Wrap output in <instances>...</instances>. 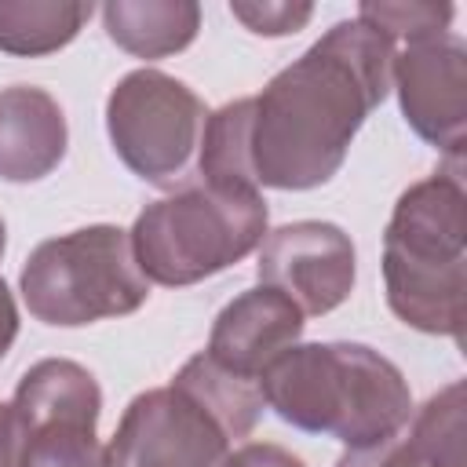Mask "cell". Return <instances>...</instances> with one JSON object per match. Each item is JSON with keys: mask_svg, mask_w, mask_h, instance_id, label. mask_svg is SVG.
<instances>
[{"mask_svg": "<svg viewBox=\"0 0 467 467\" xmlns=\"http://www.w3.org/2000/svg\"><path fill=\"white\" fill-rule=\"evenodd\" d=\"M398 44L347 18L252 95L248 164L255 186L314 190L347 161L365 117L390 91Z\"/></svg>", "mask_w": 467, "mask_h": 467, "instance_id": "6da1fadb", "label": "cell"}, {"mask_svg": "<svg viewBox=\"0 0 467 467\" xmlns=\"http://www.w3.org/2000/svg\"><path fill=\"white\" fill-rule=\"evenodd\" d=\"M259 390L285 423L347 449L398 438L412 416L401 368L365 343H296L259 376Z\"/></svg>", "mask_w": 467, "mask_h": 467, "instance_id": "7a4b0ae2", "label": "cell"}, {"mask_svg": "<svg viewBox=\"0 0 467 467\" xmlns=\"http://www.w3.org/2000/svg\"><path fill=\"white\" fill-rule=\"evenodd\" d=\"M383 285L398 321L463 343L467 190L463 164L412 182L383 230Z\"/></svg>", "mask_w": 467, "mask_h": 467, "instance_id": "3957f363", "label": "cell"}, {"mask_svg": "<svg viewBox=\"0 0 467 467\" xmlns=\"http://www.w3.org/2000/svg\"><path fill=\"white\" fill-rule=\"evenodd\" d=\"M266 223L263 190L208 186L193 179L171 197L146 204L128 237L146 281L186 288L255 252L266 237Z\"/></svg>", "mask_w": 467, "mask_h": 467, "instance_id": "277c9868", "label": "cell"}, {"mask_svg": "<svg viewBox=\"0 0 467 467\" xmlns=\"http://www.w3.org/2000/svg\"><path fill=\"white\" fill-rule=\"evenodd\" d=\"M18 288L29 314L55 328L124 317L150 299V281L135 263L131 237L113 223L40 241L18 274Z\"/></svg>", "mask_w": 467, "mask_h": 467, "instance_id": "5b68a950", "label": "cell"}, {"mask_svg": "<svg viewBox=\"0 0 467 467\" xmlns=\"http://www.w3.org/2000/svg\"><path fill=\"white\" fill-rule=\"evenodd\" d=\"M208 109L193 88L161 69H131L106 99V131L117 157L142 182L182 186L201 146Z\"/></svg>", "mask_w": 467, "mask_h": 467, "instance_id": "8992f818", "label": "cell"}, {"mask_svg": "<svg viewBox=\"0 0 467 467\" xmlns=\"http://www.w3.org/2000/svg\"><path fill=\"white\" fill-rule=\"evenodd\" d=\"M22 423V467H109L95 427L102 390L69 358H44L26 368L11 398Z\"/></svg>", "mask_w": 467, "mask_h": 467, "instance_id": "52a82bcc", "label": "cell"}, {"mask_svg": "<svg viewBox=\"0 0 467 467\" xmlns=\"http://www.w3.org/2000/svg\"><path fill=\"white\" fill-rule=\"evenodd\" d=\"M226 427L179 383L142 390L128 401L113 441L109 467H223L230 456Z\"/></svg>", "mask_w": 467, "mask_h": 467, "instance_id": "ba28073f", "label": "cell"}, {"mask_svg": "<svg viewBox=\"0 0 467 467\" xmlns=\"http://www.w3.org/2000/svg\"><path fill=\"white\" fill-rule=\"evenodd\" d=\"M390 88H398L409 128L449 164H463L467 146V44L445 33H423L394 51Z\"/></svg>", "mask_w": 467, "mask_h": 467, "instance_id": "9c48e42d", "label": "cell"}, {"mask_svg": "<svg viewBox=\"0 0 467 467\" xmlns=\"http://www.w3.org/2000/svg\"><path fill=\"white\" fill-rule=\"evenodd\" d=\"M255 274L259 285L288 296L303 317H321L350 299L358 252L343 226L325 219H299L266 230Z\"/></svg>", "mask_w": 467, "mask_h": 467, "instance_id": "30bf717a", "label": "cell"}, {"mask_svg": "<svg viewBox=\"0 0 467 467\" xmlns=\"http://www.w3.org/2000/svg\"><path fill=\"white\" fill-rule=\"evenodd\" d=\"M303 328H306V317L288 296H281L266 285H255V288L234 296L219 310V317L212 321L204 354L215 365H223L226 372L259 383V376L288 347L299 343Z\"/></svg>", "mask_w": 467, "mask_h": 467, "instance_id": "8fae6325", "label": "cell"}, {"mask_svg": "<svg viewBox=\"0 0 467 467\" xmlns=\"http://www.w3.org/2000/svg\"><path fill=\"white\" fill-rule=\"evenodd\" d=\"M69 146L62 106L33 84L0 91V179L36 182L58 168Z\"/></svg>", "mask_w": 467, "mask_h": 467, "instance_id": "7c38bea8", "label": "cell"}, {"mask_svg": "<svg viewBox=\"0 0 467 467\" xmlns=\"http://www.w3.org/2000/svg\"><path fill=\"white\" fill-rule=\"evenodd\" d=\"M109 40L135 58H168L193 44L201 29L197 0H109L102 7Z\"/></svg>", "mask_w": 467, "mask_h": 467, "instance_id": "4fadbf2b", "label": "cell"}, {"mask_svg": "<svg viewBox=\"0 0 467 467\" xmlns=\"http://www.w3.org/2000/svg\"><path fill=\"white\" fill-rule=\"evenodd\" d=\"M88 0H0V51L40 58L62 51L91 18Z\"/></svg>", "mask_w": 467, "mask_h": 467, "instance_id": "5bb4252c", "label": "cell"}, {"mask_svg": "<svg viewBox=\"0 0 467 467\" xmlns=\"http://www.w3.org/2000/svg\"><path fill=\"white\" fill-rule=\"evenodd\" d=\"M171 383L186 387V390L226 427L230 438H248V434L255 431L259 416H263V405H266L259 383L226 372V368L215 365L204 350L193 354V358L175 372Z\"/></svg>", "mask_w": 467, "mask_h": 467, "instance_id": "9a60e30c", "label": "cell"}, {"mask_svg": "<svg viewBox=\"0 0 467 467\" xmlns=\"http://www.w3.org/2000/svg\"><path fill=\"white\" fill-rule=\"evenodd\" d=\"M248 124H252V99H234L215 113H208L197 146V182L259 190L248 164Z\"/></svg>", "mask_w": 467, "mask_h": 467, "instance_id": "2e32d148", "label": "cell"}, {"mask_svg": "<svg viewBox=\"0 0 467 467\" xmlns=\"http://www.w3.org/2000/svg\"><path fill=\"white\" fill-rule=\"evenodd\" d=\"M405 441L420 467H463V379L445 383L423 401Z\"/></svg>", "mask_w": 467, "mask_h": 467, "instance_id": "e0dca14e", "label": "cell"}, {"mask_svg": "<svg viewBox=\"0 0 467 467\" xmlns=\"http://www.w3.org/2000/svg\"><path fill=\"white\" fill-rule=\"evenodd\" d=\"M456 7L452 4H387V0H368L358 7V22L379 29L394 44H405L423 33H445L452 22Z\"/></svg>", "mask_w": 467, "mask_h": 467, "instance_id": "ac0fdd59", "label": "cell"}, {"mask_svg": "<svg viewBox=\"0 0 467 467\" xmlns=\"http://www.w3.org/2000/svg\"><path fill=\"white\" fill-rule=\"evenodd\" d=\"M230 15L259 36H288L310 22L314 4L306 0H230Z\"/></svg>", "mask_w": 467, "mask_h": 467, "instance_id": "d6986e66", "label": "cell"}, {"mask_svg": "<svg viewBox=\"0 0 467 467\" xmlns=\"http://www.w3.org/2000/svg\"><path fill=\"white\" fill-rule=\"evenodd\" d=\"M336 467H420L412 445L405 438H387L376 445H361V449H347Z\"/></svg>", "mask_w": 467, "mask_h": 467, "instance_id": "ffe728a7", "label": "cell"}, {"mask_svg": "<svg viewBox=\"0 0 467 467\" xmlns=\"http://www.w3.org/2000/svg\"><path fill=\"white\" fill-rule=\"evenodd\" d=\"M223 467H306L292 449L274 445V441H248L226 456Z\"/></svg>", "mask_w": 467, "mask_h": 467, "instance_id": "44dd1931", "label": "cell"}, {"mask_svg": "<svg viewBox=\"0 0 467 467\" xmlns=\"http://www.w3.org/2000/svg\"><path fill=\"white\" fill-rule=\"evenodd\" d=\"M0 467H22V423L11 401H0Z\"/></svg>", "mask_w": 467, "mask_h": 467, "instance_id": "7402d4cb", "label": "cell"}, {"mask_svg": "<svg viewBox=\"0 0 467 467\" xmlns=\"http://www.w3.org/2000/svg\"><path fill=\"white\" fill-rule=\"evenodd\" d=\"M15 336H18V306H15V296H11L7 281L0 277V361L7 358Z\"/></svg>", "mask_w": 467, "mask_h": 467, "instance_id": "603a6c76", "label": "cell"}, {"mask_svg": "<svg viewBox=\"0 0 467 467\" xmlns=\"http://www.w3.org/2000/svg\"><path fill=\"white\" fill-rule=\"evenodd\" d=\"M4 248H7V226H4V219H0V255H4Z\"/></svg>", "mask_w": 467, "mask_h": 467, "instance_id": "cb8c5ba5", "label": "cell"}]
</instances>
